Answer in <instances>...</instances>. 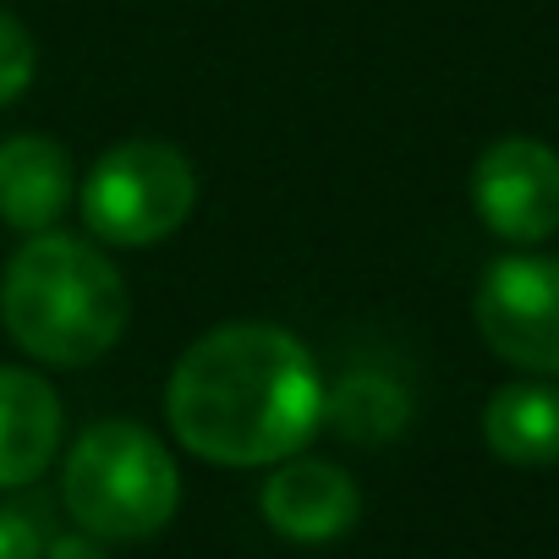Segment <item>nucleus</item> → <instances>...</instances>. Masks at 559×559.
Returning a JSON list of instances; mask_svg holds the SVG:
<instances>
[{
  "label": "nucleus",
  "instance_id": "1",
  "mask_svg": "<svg viewBox=\"0 0 559 559\" xmlns=\"http://www.w3.org/2000/svg\"><path fill=\"white\" fill-rule=\"evenodd\" d=\"M165 417L198 461L274 466L319 433L324 379L292 330L219 324L181 352L165 384Z\"/></svg>",
  "mask_w": 559,
  "mask_h": 559
},
{
  "label": "nucleus",
  "instance_id": "2",
  "mask_svg": "<svg viewBox=\"0 0 559 559\" xmlns=\"http://www.w3.org/2000/svg\"><path fill=\"white\" fill-rule=\"evenodd\" d=\"M127 313L132 302L121 269L94 241L67 230H34L0 274V324L50 368L99 362L121 341Z\"/></svg>",
  "mask_w": 559,
  "mask_h": 559
},
{
  "label": "nucleus",
  "instance_id": "3",
  "mask_svg": "<svg viewBox=\"0 0 559 559\" xmlns=\"http://www.w3.org/2000/svg\"><path fill=\"white\" fill-rule=\"evenodd\" d=\"M72 521L105 543H143L170 526L181 504V472L170 450L138 423H94L61 472Z\"/></svg>",
  "mask_w": 559,
  "mask_h": 559
},
{
  "label": "nucleus",
  "instance_id": "4",
  "mask_svg": "<svg viewBox=\"0 0 559 559\" xmlns=\"http://www.w3.org/2000/svg\"><path fill=\"white\" fill-rule=\"evenodd\" d=\"M198 176L181 148L159 138L116 143L83 181V225L110 247H154L187 225Z\"/></svg>",
  "mask_w": 559,
  "mask_h": 559
},
{
  "label": "nucleus",
  "instance_id": "5",
  "mask_svg": "<svg viewBox=\"0 0 559 559\" xmlns=\"http://www.w3.org/2000/svg\"><path fill=\"white\" fill-rule=\"evenodd\" d=\"M477 330L493 357L559 379V258L515 252L488 263L477 286Z\"/></svg>",
  "mask_w": 559,
  "mask_h": 559
},
{
  "label": "nucleus",
  "instance_id": "6",
  "mask_svg": "<svg viewBox=\"0 0 559 559\" xmlns=\"http://www.w3.org/2000/svg\"><path fill=\"white\" fill-rule=\"evenodd\" d=\"M472 203L504 241H543L559 230V154L537 138L493 143L472 170Z\"/></svg>",
  "mask_w": 559,
  "mask_h": 559
},
{
  "label": "nucleus",
  "instance_id": "7",
  "mask_svg": "<svg viewBox=\"0 0 559 559\" xmlns=\"http://www.w3.org/2000/svg\"><path fill=\"white\" fill-rule=\"evenodd\" d=\"M362 493L357 483L319 455H286L274 461V477L263 483V521L292 543H335L357 526Z\"/></svg>",
  "mask_w": 559,
  "mask_h": 559
},
{
  "label": "nucleus",
  "instance_id": "8",
  "mask_svg": "<svg viewBox=\"0 0 559 559\" xmlns=\"http://www.w3.org/2000/svg\"><path fill=\"white\" fill-rule=\"evenodd\" d=\"M78 198L72 154L45 132H17L0 143V219L12 230H50Z\"/></svg>",
  "mask_w": 559,
  "mask_h": 559
},
{
  "label": "nucleus",
  "instance_id": "9",
  "mask_svg": "<svg viewBox=\"0 0 559 559\" xmlns=\"http://www.w3.org/2000/svg\"><path fill=\"white\" fill-rule=\"evenodd\" d=\"M61 450V401L28 368H0V488L34 483Z\"/></svg>",
  "mask_w": 559,
  "mask_h": 559
},
{
  "label": "nucleus",
  "instance_id": "10",
  "mask_svg": "<svg viewBox=\"0 0 559 559\" xmlns=\"http://www.w3.org/2000/svg\"><path fill=\"white\" fill-rule=\"evenodd\" d=\"M483 439L510 466H559V390L504 384L483 412Z\"/></svg>",
  "mask_w": 559,
  "mask_h": 559
},
{
  "label": "nucleus",
  "instance_id": "11",
  "mask_svg": "<svg viewBox=\"0 0 559 559\" xmlns=\"http://www.w3.org/2000/svg\"><path fill=\"white\" fill-rule=\"evenodd\" d=\"M319 423H330L352 444H384L412 423V395L401 379H390L379 368H352V373H341V384L324 390Z\"/></svg>",
  "mask_w": 559,
  "mask_h": 559
},
{
  "label": "nucleus",
  "instance_id": "12",
  "mask_svg": "<svg viewBox=\"0 0 559 559\" xmlns=\"http://www.w3.org/2000/svg\"><path fill=\"white\" fill-rule=\"evenodd\" d=\"M34 67H39V50H34L28 28L12 12H0V105H12V99L28 94Z\"/></svg>",
  "mask_w": 559,
  "mask_h": 559
},
{
  "label": "nucleus",
  "instance_id": "13",
  "mask_svg": "<svg viewBox=\"0 0 559 559\" xmlns=\"http://www.w3.org/2000/svg\"><path fill=\"white\" fill-rule=\"evenodd\" d=\"M0 559H45V537L23 510H0Z\"/></svg>",
  "mask_w": 559,
  "mask_h": 559
},
{
  "label": "nucleus",
  "instance_id": "14",
  "mask_svg": "<svg viewBox=\"0 0 559 559\" xmlns=\"http://www.w3.org/2000/svg\"><path fill=\"white\" fill-rule=\"evenodd\" d=\"M45 559H110V554H105V537L94 532H61L45 543Z\"/></svg>",
  "mask_w": 559,
  "mask_h": 559
}]
</instances>
